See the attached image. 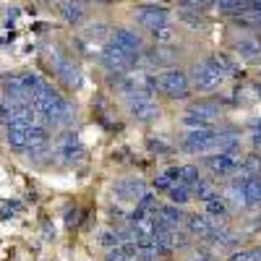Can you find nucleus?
<instances>
[{"instance_id":"2","label":"nucleus","mask_w":261,"mask_h":261,"mask_svg":"<svg viewBox=\"0 0 261 261\" xmlns=\"http://www.w3.org/2000/svg\"><path fill=\"white\" fill-rule=\"evenodd\" d=\"M102 63L107 71H118V73H128V68H134L136 60H139V53H125L120 47H115L113 42L102 50Z\"/></svg>"},{"instance_id":"9","label":"nucleus","mask_w":261,"mask_h":261,"mask_svg":"<svg viewBox=\"0 0 261 261\" xmlns=\"http://www.w3.org/2000/svg\"><path fill=\"white\" fill-rule=\"evenodd\" d=\"M144 58H146L149 65H157V68H170V65L178 60V53L172 50L170 45H157V47L146 50Z\"/></svg>"},{"instance_id":"33","label":"nucleus","mask_w":261,"mask_h":261,"mask_svg":"<svg viewBox=\"0 0 261 261\" xmlns=\"http://www.w3.org/2000/svg\"><path fill=\"white\" fill-rule=\"evenodd\" d=\"M258 256H261V248H258Z\"/></svg>"},{"instance_id":"6","label":"nucleus","mask_w":261,"mask_h":261,"mask_svg":"<svg viewBox=\"0 0 261 261\" xmlns=\"http://www.w3.org/2000/svg\"><path fill=\"white\" fill-rule=\"evenodd\" d=\"M191 79H193V84L199 86V89H214V86L222 84L225 76L217 71L209 60H204V63H199V65H193V68H191Z\"/></svg>"},{"instance_id":"17","label":"nucleus","mask_w":261,"mask_h":261,"mask_svg":"<svg viewBox=\"0 0 261 261\" xmlns=\"http://www.w3.org/2000/svg\"><path fill=\"white\" fill-rule=\"evenodd\" d=\"M8 144L13 149H29V128L27 125H8V134H6Z\"/></svg>"},{"instance_id":"27","label":"nucleus","mask_w":261,"mask_h":261,"mask_svg":"<svg viewBox=\"0 0 261 261\" xmlns=\"http://www.w3.org/2000/svg\"><path fill=\"white\" fill-rule=\"evenodd\" d=\"M230 261H261L258 251H238L230 256Z\"/></svg>"},{"instance_id":"23","label":"nucleus","mask_w":261,"mask_h":261,"mask_svg":"<svg viewBox=\"0 0 261 261\" xmlns=\"http://www.w3.org/2000/svg\"><path fill=\"white\" fill-rule=\"evenodd\" d=\"M238 172H243V175H261V157L258 154H251V157H246L243 162H241V170Z\"/></svg>"},{"instance_id":"22","label":"nucleus","mask_w":261,"mask_h":261,"mask_svg":"<svg viewBox=\"0 0 261 261\" xmlns=\"http://www.w3.org/2000/svg\"><path fill=\"white\" fill-rule=\"evenodd\" d=\"M199 180H201V172H199V167H196V165H183L180 167V183L183 186L193 188Z\"/></svg>"},{"instance_id":"11","label":"nucleus","mask_w":261,"mask_h":261,"mask_svg":"<svg viewBox=\"0 0 261 261\" xmlns=\"http://www.w3.org/2000/svg\"><path fill=\"white\" fill-rule=\"evenodd\" d=\"M130 115L141 123H149V120H157L160 118V105L151 102V99H134L130 102Z\"/></svg>"},{"instance_id":"15","label":"nucleus","mask_w":261,"mask_h":261,"mask_svg":"<svg viewBox=\"0 0 261 261\" xmlns=\"http://www.w3.org/2000/svg\"><path fill=\"white\" fill-rule=\"evenodd\" d=\"M238 55H241L243 60H256L261 55V39L256 37H243V39H238V45H235Z\"/></svg>"},{"instance_id":"7","label":"nucleus","mask_w":261,"mask_h":261,"mask_svg":"<svg viewBox=\"0 0 261 261\" xmlns=\"http://www.w3.org/2000/svg\"><path fill=\"white\" fill-rule=\"evenodd\" d=\"M139 24L144 29H149L151 34L160 32L162 27H167V8H162V6H144L139 11Z\"/></svg>"},{"instance_id":"16","label":"nucleus","mask_w":261,"mask_h":261,"mask_svg":"<svg viewBox=\"0 0 261 261\" xmlns=\"http://www.w3.org/2000/svg\"><path fill=\"white\" fill-rule=\"evenodd\" d=\"M165 253V248L157 243V238H141L139 241V253H136V258H141V261H154L157 256H162Z\"/></svg>"},{"instance_id":"4","label":"nucleus","mask_w":261,"mask_h":261,"mask_svg":"<svg viewBox=\"0 0 261 261\" xmlns=\"http://www.w3.org/2000/svg\"><path fill=\"white\" fill-rule=\"evenodd\" d=\"M113 193H115L118 201H136V204H139L149 191H146V183H144V180H139V178H125V180H118V183L113 186Z\"/></svg>"},{"instance_id":"20","label":"nucleus","mask_w":261,"mask_h":261,"mask_svg":"<svg viewBox=\"0 0 261 261\" xmlns=\"http://www.w3.org/2000/svg\"><path fill=\"white\" fill-rule=\"evenodd\" d=\"M167 196H170V201H172V206H183L188 199H191V188L188 186H183V183H175L170 191H167Z\"/></svg>"},{"instance_id":"25","label":"nucleus","mask_w":261,"mask_h":261,"mask_svg":"<svg viewBox=\"0 0 261 261\" xmlns=\"http://www.w3.org/2000/svg\"><path fill=\"white\" fill-rule=\"evenodd\" d=\"M209 63H212L222 76H225V73H235V63H232L227 55H214V58H209Z\"/></svg>"},{"instance_id":"13","label":"nucleus","mask_w":261,"mask_h":261,"mask_svg":"<svg viewBox=\"0 0 261 261\" xmlns=\"http://www.w3.org/2000/svg\"><path fill=\"white\" fill-rule=\"evenodd\" d=\"M55 71L60 73V79L68 84V86H79L81 84V71L79 65L68 58H55Z\"/></svg>"},{"instance_id":"18","label":"nucleus","mask_w":261,"mask_h":261,"mask_svg":"<svg viewBox=\"0 0 261 261\" xmlns=\"http://www.w3.org/2000/svg\"><path fill=\"white\" fill-rule=\"evenodd\" d=\"M154 217H157L160 222H165L167 227H178V225L186 220L183 212H180V206H172V204H170V206H160V212H157Z\"/></svg>"},{"instance_id":"3","label":"nucleus","mask_w":261,"mask_h":261,"mask_svg":"<svg viewBox=\"0 0 261 261\" xmlns=\"http://www.w3.org/2000/svg\"><path fill=\"white\" fill-rule=\"evenodd\" d=\"M157 86L172 99H183L191 92V81L183 71H165L162 76H157Z\"/></svg>"},{"instance_id":"26","label":"nucleus","mask_w":261,"mask_h":261,"mask_svg":"<svg viewBox=\"0 0 261 261\" xmlns=\"http://www.w3.org/2000/svg\"><path fill=\"white\" fill-rule=\"evenodd\" d=\"M206 212H209L212 217H225V214H227V204H225L222 199H212V201L206 204Z\"/></svg>"},{"instance_id":"10","label":"nucleus","mask_w":261,"mask_h":261,"mask_svg":"<svg viewBox=\"0 0 261 261\" xmlns=\"http://www.w3.org/2000/svg\"><path fill=\"white\" fill-rule=\"evenodd\" d=\"M110 42H113L115 47L125 50V53H139V47H141V39H139V34H136V32H130V29H125V27L113 29Z\"/></svg>"},{"instance_id":"28","label":"nucleus","mask_w":261,"mask_h":261,"mask_svg":"<svg viewBox=\"0 0 261 261\" xmlns=\"http://www.w3.org/2000/svg\"><path fill=\"white\" fill-rule=\"evenodd\" d=\"M105 34H107V29H105L102 21H97V24H92L89 29H86V37H89V39H99V37H105Z\"/></svg>"},{"instance_id":"1","label":"nucleus","mask_w":261,"mask_h":261,"mask_svg":"<svg viewBox=\"0 0 261 261\" xmlns=\"http://www.w3.org/2000/svg\"><path fill=\"white\" fill-rule=\"evenodd\" d=\"M183 149L191 154H212L220 151V141H217V130H188L183 139Z\"/></svg>"},{"instance_id":"32","label":"nucleus","mask_w":261,"mask_h":261,"mask_svg":"<svg viewBox=\"0 0 261 261\" xmlns=\"http://www.w3.org/2000/svg\"><path fill=\"white\" fill-rule=\"evenodd\" d=\"M251 139H253V144H256V146H261V130H256V134H253Z\"/></svg>"},{"instance_id":"30","label":"nucleus","mask_w":261,"mask_h":261,"mask_svg":"<svg viewBox=\"0 0 261 261\" xmlns=\"http://www.w3.org/2000/svg\"><path fill=\"white\" fill-rule=\"evenodd\" d=\"M105 261H130V258H128V256H125V253H123L120 248H113L110 253L105 256Z\"/></svg>"},{"instance_id":"8","label":"nucleus","mask_w":261,"mask_h":261,"mask_svg":"<svg viewBox=\"0 0 261 261\" xmlns=\"http://www.w3.org/2000/svg\"><path fill=\"white\" fill-rule=\"evenodd\" d=\"M58 99H60V94H58V92H53L47 84H42L39 89L32 94V102H29V105H32V110H34V113L47 115V113L53 110V107H55V102H58Z\"/></svg>"},{"instance_id":"31","label":"nucleus","mask_w":261,"mask_h":261,"mask_svg":"<svg viewBox=\"0 0 261 261\" xmlns=\"http://www.w3.org/2000/svg\"><path fill=\"white\" fill-rule=\"evenodd\" d=\"M65 222H68V225L79 222V212H76V209H73V212H68V217H65Z\"/></svg>"},{"instance_id":"19","label":"nucleus","mask_w":261,"mask_h":261,"mask_svg":"<svg viewBox=\"0 0 261 261\" xmlns=\"http://www.w3.org/2000/svg\"><path fill=\"white\" fill-rule=\"evenodd\" d=\"M191 196H196V199H201L204 204H209L212 199H220V196H217V193H214V188H212V183H206L204 178H201L199 183H196V186L191 188Z\"/></svg>"},{"instance_id":"14","label":"nucleus","mask_w":261,"mask_h":261,"mask_svg":"<svg viewBox=\"0 0 261 261\" xmlns=\"http://www.w3.org/2000/svg\"><path fill=\"white\" fill-rule=\"evenodd\" d=\"M186 227H188V232L199 235V238L212 235V230H214V225L206 214H186Z\"/></svg>"},{"instance_id":"24","label":"nucleus","mask_w":261,"mask_h":261,"mask_svg":"<svg viewBox=\"0 0 261 261\" xmlns=\"http://www.w3.org/2000/svg\"><path fill=\"white\" fill-rule=\"evenodd\" d=\"M99 243L105 246V248H118L120 246V232H115V230H110V227H105V230H99Z\"/></svg>"},{"instance_id":"29","label":"nucleus","mask_w":261,"mask_h":261,"mask_svg":"<svg viewBox=\"0 0 261 261\" xmlns=\"http://www.w3.org/2000/svg\"><path fill=\"white\" fill-rule=\"evenodd\" d=\"M172 37H175V32H172V27H162L160 32H154V39H157V45H162V42H170Z\"/></svg>"},{"instance_id":"12","label":"nucleus","mask_w":261,"mask_h":261,"mask_svg":"<svg viewBox=\"0 0 261 261\" xmlns=\"http://www.w3.org/2000/svg\"><path fill=\"white\" fill-rule=\"evenodd\" d=\"M71 120H73V107H71V102H65L63 97L55 102V107L45 115L47 125H68Z\"/></svg>"},{"instance_id":"21","label":"nucleus","mask_w":261,"mask_h":261,"mask_svg":"<svg viewBox=\"0 0 261 261\" xmlns=\"http://www.w3.org/2000/svg\"><path fill=\"white\" fill-rule=\"evenodd\" d=\"M60 13L68 24H79L84 16V6L81 3H60Z\"/></svg>"},{"instance_id":"5","label":"nucleus","mask_w":261,"mask_h":261,"mask_svg":"<svg viewBox=\"0 0 261 261\" xmlns=\"http://www.w3.org/2000/svg\"><path fill=\"white\" fill-rule=\"evenodd\" d=\"M206 167L217 178H230V175H235V172L241 170V160H238L235 151H230V154H212L206 160Z\"/></svg>"}]
</instances>
